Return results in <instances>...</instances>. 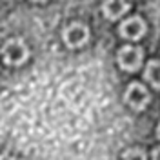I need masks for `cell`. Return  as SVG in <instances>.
I'll return each mask as SVG.
<instances>
[{
	"label": "cell",
	"mask_w": 160,
	"mask_h": 160,
	"mask_svg": "<svg viewBox=\"0 0 160 160\" xmlns=\"http://www.w3.org/2000/svg\"><path fill=\"white\" fill-rule=\"evenodd\" d=\"M126 102L129 104L133 109L142 111L149 104V93H148V89L142 84L133 82V84H129V88L126 91Z\"/></svg>",
	"instance_id": "277c9868"
},
{
	"label": "cell",
	"mask_w": 160,
	"mask_h": 160,
	"mask_svg": "<svg viewBox=\"0 0 160 160\" xmlns=\"http://www.w3.org/2000/svg\"><path fill=\"white\" fill-rule=\"evenodd\" d=\"M128 9H129V4L128 2H106L102 6V11H104L106 18H109V20L120 18Z\"/></svg>",
	"instance_id": "8992f818"
},
{
	"label": "cell",
	"mask_w": 160,
	"mask_h": 160,
	"mask_svg": "<svg viewBox=\"0 0 160 160\" xmlns=\"http://www.w3.org/2000/svg\"><path fill=\"white\" fill-rule=\"evenodd\" d=\"M124 160H146V153L142 149H128L124 153Z\"/></svg>",
	"instance_id": "ba28073f"
},
{
	"label": "cell",
	"mask_w": 160,
	"mask_h": 160,
	"mask_svg": "<svg viewBox=\"0 0 160 160\" xmlns=\"http://www.w3.org/2000/svg\"><path fill=\"white\" fill-rule=\"evenodd\" d=\"M2 53H4V60L9 66H20L22 62H26L28 57H29L28 46L24 44V40H20V38H11L4 46Z\"/></svg>",
	"instance_id": "6da1fadb"
},
{
	"label": "cell",
	"mask_w": 160,
	"mask_h": 160,
	"mask_svg": "<svg viewBox=\"0 0 160 160\" xmlns=\"http://www.w3.org/2000/svg\"><path fill=\"white\" fill-rule=\"evenodd\" d=\"M157 135H158V138H160V124H158V128H157Z\"/></svg>",
	"instance_id": "8fae6325"
},
{
	"label": "cell",
	"mask_w": 160,
	"mask_h": 160,
	"mask_svg": "<svg viewBox=\"0 0 160 160\" xmlns=\"http://www.w3.org/2000/svg\"><path fill=\"white\" fill-rule=\"evenodd\" d=\"M142 49L135 48V46H124L118 49L117 60H118V66L124 71H137L142 64Z\"/></svg>",
	"instance_id": "7a4b0ae2"
},
{
	"label": "cell",
	"mask_w": 160,
	"mask_h": 160,
	"mask_svg": "<svg viewBox=\"0 0 160 160\" xmlns=\"http://www.w3.org/2000/svg\"><path fill=\"white\" fill-rule=\"evenodd\" d=\"M153 160H160V146L155 148V151H153Z\"/></svg>",
	"instance_id": "9c48e42d"
},
{
	"label": "cell",
	"mask_w": 160,
	"mask_h": 160,
	"mask_svg": "<svg viewBox=\"0 0 160 160\" xmlns=\"http://www.w3.org/2000/svg\"><path fill=\"white\" fill-rule=\"evenodd\" d=\"M62 37H64V42L68 44V48H80L89 38V29L80 22H73L64 29Z\"/></svg>",
	"instance_id": "3957f363"
},
{
	"label": "cell",
	"mask_w": 160,
	"mask_h": 160,
	"mask_svg": "<svg viewBox=\"0 0 160 160\" xmlns=\"http://www.w3.org/2000/svg\"><path fill=\"white\" fill-rule=\"evenodd\" d=\"M144 77H146V80H149V84L155 89H160V60H151L146 66Z\"/></svg>",
	"instance_id": "52a82bcc"
},
{
	"label": "cell",
	"mask_w": 160,
	"mask_h": 160,
	"mask_svg": "<svg viewBox=\"0 0 160 160\" xmlns=\"http://www.w3.org/2000/svg\"><path fill=\"white\" fill-rule=\"evenodd\" d=\"M144 33H146V22L140 17H131V18L124 20L122 26H120V35L124 38L138 40L144 37Z\"/></svg>",
	"instance_id": "5b68a950"
},
{
	"label": "cell",
	"mask_w": 160,
	"mask_h": 160,
	"mask_svg": "<svg viewBox=\"0 0 160 160\" xmlns=\"http://www.w3.org/2000/svg\"><path fill=\"white\" fill-rule=\"evenodd\" d=\"M0 160H17V158H13L11 155H8V153H6V155H0Z\"/></svg>",
	"instance_id": "30bf717a"
}]
</instances>
